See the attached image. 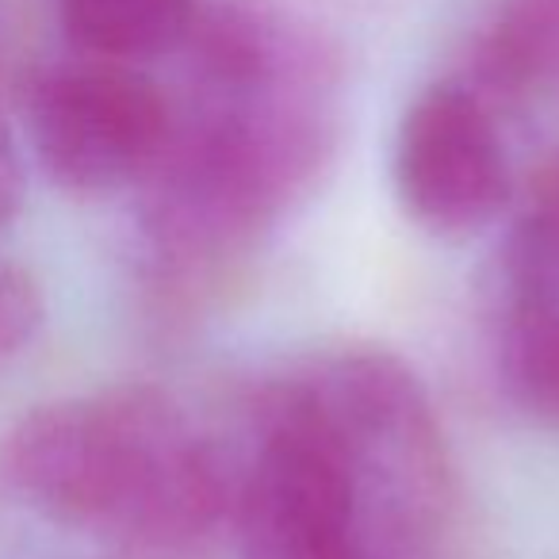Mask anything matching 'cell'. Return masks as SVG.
Instances as JSON below:
<instances>
[{"mask_svg": "<svg viewBox=\"0 0 559 559\" xmlns=\"http://www.w3.org/2000/svg\"><path fill=\"white\" fill-rule=\"evenodd\" d=\"M0 467L39 513L150 556H195L238 513L234 460L157 388L39 406L4 437Z\"/></svg>", "mask_w": 559, "mask_h": 559, "instance_id": "1", "label": "cell"}, {"mask_svg": "<svg viewBox=\"0 0 559 559\" xmlns=\"http://www.w3.org/2000/svg\"><path fill=\"white\" fill-rule=\"evenodd\" d=\"M337 452L365 559H418L452 506V460L426 383L388 349H342L284 383Z\"/></svg>", "mask_w": 559, "mask_h": 559, "instance_id": "2", "label": "cell"}, {"mask_svg": "<svg viewBox=\"0 0 559 559\" xmlns=\"http://www.w3.org/2000/svg\"><path fill=\"white\" fill-rule=\"evenodd\" d=\"M234 533L241 559H365L349 475L288 388L261 411Z\"/></svg>", "mask_w": 559, "mask_h": 559, "instance_id": "3", "label": "cell"}, {"mask_svg": "<svg viewBox=\"0 0 559 559\" xmlns=\"http://www.w3.org/2000/svg\"><path fill=\"white\" fill-rule=\"evenodd\" d=\"M35 157L55 185L100 195L146 180L173 134L154 81L119 62L50 70L32 93Z\"/></svg>", "mask_w": 559, "mask_h": 559, "instance_id": "4", "label": "cell"}, {"mask_svg": "<svg viewBox=\"0 0 559 559\" xmlns=\"http://www.w3.org/2000/svg\"><path fill=\"white\" fill-rule=\"evenodd\" d=\"M395 192L406 215L441 238H467L502 215L510 162L479 93L433 85L406 108L395 139Z\"/></svg>", "mask_w": 559, "mask_h": 559, "instance_id": "5", "label": "cell"}, {"mask_svg": "<svg viewBox=\"0 0 559 559\" xmlns=\"http://www.w3.org/2000/svg\"><path fill=\"white\" fill-rule=\"evenodd\" d=\"M66 35L100 62H150L192 35L195 0H58Z\"/></svg>", "mask_w": 559, "mask_h": 559, "instance_id": "6", "label": "cell"}, {"mask_svg": "<svg viewBox=\"0 0 559 559\" xmlns=\"http://www.w3.org/2000/svg\"><path fill=\"white\" fill-rule=\"evenodd\" d=\"M506 314L559 307V154L536 173L502 249Z\"/></svg>", "mask_w": 559, "mask_h": 559, "instance_id": "7", "label": "cell"}, {"mask_svg": "<svg viewBox=\"0 0 559 559\" xmlns=\"http://www.w3.org/2000/svg\"><path fill=\"white\" fill-rule=\"evenodd\" d=\"M559 70V0H510L479 47V81L521 96Z\"/></svg>", "mask_w": 559, "mask_h": 559, "instance_id": "8", "label": "cell"}, {"mask_svg": "<svg viewBox=\"0 0 559 559\" xmlns=\"http://www.w3.org/2000/svg\"><path fill=\"white\" fill-rule=\"evenodd\" d=\"M502 372L533 418L559 426V307L506 314Z\"/></svg>", "mask_w": 559, "mask_h": 559, "instance_id": "9", "label": "cell"}]
</instances>
